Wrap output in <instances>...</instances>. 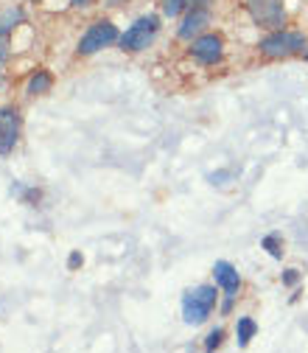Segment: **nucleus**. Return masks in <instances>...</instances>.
I'll return each mask as SVG.
<instances>
[{"label": "nucleus", "mask_w": 308, "mask_h": 353, "mask_svg": "<svg viewBox=\"0 0 308 353\" xmlns=\"http://www.w3.org/2000/svg\"><path fill=\"white\" fill-rule=\"evenodd\" d=\"M247 6H249L252 20L263 28H280L283 20H286L280 0H247Z\"/></svg>", "instance_id": "obj_5"}, {"label": "nucleus", "mask_w": 308, "mask_h": 353, "mask_svg": "<svg viewBox=\"0 0 308 353\" xmlns=\"http://www.w3.org/2000/svg\"><path fill=\"white\" fill-rule=\"evenodd\" d=\"M20 135V115L14 107H0V154H9Z\"/></svg>", "instance_id": "obj_6"}, {"label": "nucleus", "mask_w": 308, "mask_h": 353, "mask_svg": "<svg viewBox=\"0 0 308 353\" xmlns=\"http://www.w3.org/2000/svg\"><path fill=\"white\" fill-rule=\"evenodd\" d=\"M73 6H87V3H93V0H70Z\"/></svg>", "instance_id": "obj_19"}, {"label": "nucleus", "mask_w": 308, "mask_h": 353, "mask_svg": "<svg viewBox=\"0 0 308 353\" xmlns=\"http://www.w3.org/2000/svg\"><path fill=\"white\" fill-rule=\"evenodd\" d=\"M9 57V34H0V81H3V62Z\"/></svg>", "instance_id": "obj_15"}, {"label": "nucleus", "mask_w": 308, "mask_h": 353, "mask_svg": "<svg viewBox=\"0 0 308 353\" xmlns=\"http://www.w3.org/2000/svg\"><path fill=\"white\" fill-rule=\"evenodd\" d=\"M68 267H70V270L81 267V255H79V252H70V261H68Z\"/></svg>", "instance_id": "obj_18"}, {"label": "nucleus", "mask_w": 308, "mask_h": 353, "mask_svg": "<svg viewBox=\"0 0 308 353\" xmlns=\"http://www.w3.org/2000/svg\"><path fill=\"white\" fill-rule=\"evenodd\" d=\"M20 20H23V12H20V9H9L3 17H0V34H9L12 26L20 23Z\"/></svg>", "instance_id": "obj_13"}, {"label": "nucleus", "mask_w": 308, "mask_h": 353, "mask_svg": "<svg viewBox=\"0 0 308 353\" xmlns=\"http://www.w3.org/2000/svg\"><path fill=\"white\" fill-rule=\"evenodd\" d=\"M260 244H263V250H269V255H272V258H283V239H280V236H275V233H272V236L263 239Z\"/></svg>", "instance_id": "obj_12"}, {"label": "nucleus", "mask_w": 308, "mask_h": 353, "mask_svg": "<svg viewBox=\"0 0 308 353\" xmlns=\"http://www.w3.org/2000/svg\"><path fill=\"white\" fill-rule=\"evenodd\" d=\"M222 48H225V42L222 37H216V34H207V37H199L194 39V46H191V54L199 59V62H216L218 57H222Z\"/></svg>", "instance_id": "obj_8"}, {"label": "nucleus", "mask_w": 308, "mask_h": 353, "mask_svg": "<svg viewBox=\"0 0 308 353\" xmlns=\"http://www.w3.org/2000/svg\"><path fill=\"white\" fill-rule=\"evenodd\" d=\"M255 331H258L255 320H252V317H241V320H238V325H236V334H238V345H247V342L255 336Z\"/></svg>", "instance_id": "obj_11"}, {"label": "nucleus", "mask_w": 308, "mask_h": 353, "mask_svg": "<svg viewBox=\"0 0 308 353\" xmlns=\"http://www.w3.org/2000/svg\"><path fill=\"white\" fill-rule=\"evenodd\" d=\"M51 84H54V76L48 70H37L28 81V93L31 96H42V93H48L51 90Z\"/></svg>", "instance_id": "obj_10"}, {"label": "nucleus", "mask_w": 308, "mask_h": 353, "mask_svg": "<svg viewBox=\"0 0 308 353\" xmlns=\"http://www.w3.org/2000/svg\"><path fill=\"white\" fill-rule=\"evenodd\" d=\"M213 305H216V286H196L183 297V317L191 325L205 323L213 312Z\"/></svg>", "instance_id": "obj_1"}, {"label": "nucleus", "mask_w": 308, "mask_h": 353, "mask_svg": "<svg viewBox=\"0 0 308 353\" xmlns=\"http://www.w3.org/2000/svg\"><path fill=\"white\" fill-rule=\"evenodd\" d=\"M305 59H308V54H305Z\"/></svg>", "instance_id": "obj_20"}, {"label": "nucleus", "mask_w": 308, "mask_h": 353, "mask_svg": "<svg viewBox=\"0 0 308 353\" xmlns=\"http://www.w3.org/2000/svg\"><path fill=\"white\" fill-rule=\"evenodd\" d=\"M213 275H216V286H222L230 297L238 292V286H241V278H238V272H236V267L230 261H216V267H213Z\"/></svg>", "instance_id": "obj_9"}, {"label": "nucleus", "mask_w": 308, "mask_h": 353, "mask_svg": "<svg viewBox=\"0 0 308 353\" xmlns=\"http://www.w3.org/2000/svg\"><path fill=\"white\" fill-rule=\"evenodd\" d=\"M222 336H225V331H222V328H213V331L207 334V339H205V347H207V350L218 347V345H222Z\"/></svg>", "instance_id": "obj_16"}, {"label": "nucleus", "mask_w": 308, "mask_h": 353, "mask_svg": "<svg viewBox=\"0 0 308 353\" xmlns=\"http://www.w3.org/2000/svg\"><path fill=\"white\" fill-rule=\"evenodd\" d=\"M157 28H160V17L157 14L141 17L135 26H129L126 34L121 37V48L123 51H143V48H149V42L154 39Z\"/></svg>", "instance_id": "obj_2"}, {"label": "nucleus", "mask_w": 308, "mask_h": 353, "mask_svg": "<svg viewBox=\"0 0 308 353\" xmlns=\"http://www.w3.org/2000/svg\"><path fill=\"white\" fill-rule=\"evenodd\" d=\"M300 48H305V37L302 34H289V31H275L269 37H263L260 39V51L267 54V57H291L297 54Z\"/></svg>", "instance_id": "obj_4"}, {"label": "nucleus", "mask_w": 308, "mask_h": 353, "mask_svg": "<svg viewBox=\"0 0 308 353\" xmlns=\"http://www.w3.org/2000/svg\"><path fill=\"white\" fill-rule=\"evenodd\" d=\"M115 39H121V37H118V28H115L110 20H99V23H93L90 28L81 34V39H79V54H96V51L112 46Z\"/></svg>", "instance_id": "obj_3"}, {"label": "nucleus", "mask_w": 308, "mask_h": 353, "mask_svg": "<svg viewBox=\"0 0 308 353\" xmlns=\"http://www.w3.org/2000/svg\"><path fill=\"white\" fill-rule=\"evenodd\" d=\"M188 0H163V14L165 17H177L183 9H185Z\"/></svg>", "instance_id": "obj_14"}, {"label": "nucleus", "mask_w": 308, "mask_h": 353, "mask_svg": "<svg viewBox=\"0 0 308 353\" xmlns=\"http://www.w3.org/2000/svg\"><path fill=\"white\" fill-rule=\"evenodd\" d=\"M207 23H210V0H194L188 17H185L183 26H180V37H183V39H191V37L199 34Z\"/></svg>", "instance_id": "obj_7"}, {"label": "nucleus", "mask_w": 308, "mask_h": 353, "mask_svg": "<svg viewBox=\"0 0 308 353\" xmlns=\"http://www.w3.org/2000/svg\"><path fill=\"white\" fill-rule=\"evenodd\" d=\"M297 278H300V275H297V270H286L283 283H286V286H294V283H297Z\"/></svg>", "instance_id": "obj_17"}]
</instances>
